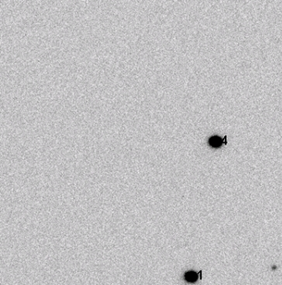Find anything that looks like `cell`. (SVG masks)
<instances>
[{
  "instance_id": "7a4b0ae2",
  "label": "cell",
  "mask_w": 282,
  "mask_h": 285,
  "mask_svg": "<svg viewBox=\"0 0 282 285\" xmlns=\"http://www.w3.org/2000/svg\"><path fill=\"white\" fill-rule=\"evenodd\" d=\"M184 278L186 279L188 282H190V283H194V282H195L197 280V278H198V274H196L195 272L190 271V272H187L185 275H184Z\"/></svg>"
},
{
  "instance_id": "6da1fadb",
  "label": "cell",
  "mask_w": 282,
  "mask_h": 285,
  "mask_svg": "<svg viewBox=\"0 0 282 285\" xmlns=\"http://www.w3.org/2000/svg\"><path fill=\"white\" fill-rule=\"evenodd\" d=\"M209 145L213 147H219L223 145V139L219 136H213L209 139Z\"/></svg>"
}]
</instances>
